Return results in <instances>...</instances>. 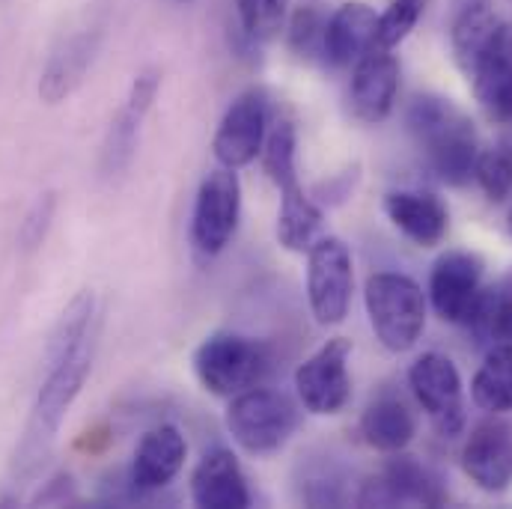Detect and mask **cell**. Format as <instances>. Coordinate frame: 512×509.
<instances>
[{"instance_id":"37","label":"cell","mask_w":512,"mask_h":509,"mask_svg":"<svg viewBox=\"0 0 512 509\" xmlns=\"http://www.w3.org/2000/svg\"><path fill=\"white\" fill-rule=\"evenodd\" d=\"M507 230H510V236H512V209H510V218H507Z\"/></svg>"},{"instance_id":"36","label":"cell","mask_w":512,"mask_h":509,"mask_svg":"<svg viewBox=\"0 0 512 509\" xmlns=\"http://www.w3.org/2000/svg\"><path fill=\"white\" fill-rule=\"evenodd\" d=\"M355 182H358V164H355L352 170L337 173V176L328 179V182H319V185H316V194H319V200H325V203H340V200L352 191Z\"/></svg>"},{"instance_id":"32","label":"cell","mask_w":512,"mask_h":509,"mask_svg":"<svg viewBox=\"0 0 512 509\" xmlns=\"http://www.w3.org/2000/svg\"><path fill=\"white\" fill-rule=\"evenodd\" d=\"M54 215H57V194L54 191H45L30 203V209L24 212V221L18 227V248L24 254H33L45 245L48 230L54 224Z\"/></svg>"},{"instance_id":"5","label":"cell","mask_w":512,"mask_h":509,"mask_svg":"<svg viewBox=\"0 0 512 509\" xmlns=\"http://www.w3.org/2000/svg\"><path fill=\"white\" fill-rule=\"evenodd\" d=\"M271 370L268 349L242 334L215 331L194 352V373L215 396H236L265 379Z\"/></svg>"},{"instance_id":"6","label":"cell","mask_w":512,"mask_h":509,"mask_svg":"<svg viewBox=\"0 0 512 509\" xmlns=\"http://www.w3.org/2000/svg\"><path fill=\"white\" fill-rule=\"evenodd\" d=\"M242 218V182L236 170L215 167L203 176L194 212H191V245L200 256H218L236 236Z\"/></svg>"},{"instance_id":"25","label":"cell","mask_w":512,"mask_h":509,"mask_svg":"<svg viewBox=\"0 0 512 509\" xmlns=\"http://www.w3.org/2000/svg\"><path fill=\"white\" fill-rule=\"evenodd\" d=\"M295 492L307 507H343L346 504V477L328 456H301L295 468Z\"/></svg>"},{"instance_id":"22","label":"cell","mask_w":512,"mask_h":509,"mask_svg":"<svg viewBox=\"0 0 512 509\" xmlns=\"http://www.w3.org/2000/svg\"><path fill=\"white\" fill-rule=\"evenodd\" d=\"M322 209L304 194V188L295 182L280 191V209H277V242L292 251L304 254L316 245L322 233Z\"/></svg>"},{"instance_id":"33","label":"cell","mask_w":512,"mask_h":509,"mask_svg":"<svg viewBox=\"0 0 512 509\" xmlns=\"http://www.w3.org/2000/svg\"><path fill=\"white\" fill-rule=\"evenodd\" d=\"M322 33H325V21L319 18V12L316 9H298L292 24H289V45L301 57L322 54Z\"/></svg>"},{"instance_id":"18","label":"cell","mask_w":512,"mask_h":509,"mask_svg":"<svg viewBox=\"0 0 512 509\" xmlns=\"http://www.w3.org/2000/svg\"><path fill=\"white\" fill-rule=\"evenodd\" d=\"M191 501L203 509L251 507V489L239 459L227 447L209 450L191 474Z\"/></svg>"},{"instance_id":"23","label":"cell","mask_w":512,"mask_h":509,"mask_svg":"<svg viewBox=\"0 0 512 509\" xmlns=\"http://www.w3.org/2000/svg\"><path fill=\"white\" fill-rule=\"evenodd\" d=\"M504 24V18L486 3V0H465L450 24V45H453V57L459 63V69H465L480 48L492 39V33Z\"/></svg>"},{"instance_id":"34","label":"cell","mask_w":512,"mask_h":509,"mask_svg":"<svg viewBox=\"0 0 512 509\" xmlns=\"http://www.w3.org/2000/svg\"><path fill=\"white\" fill-rule=\"evenodd\" d=\"M158 90H161V72L152 69V66H149V69H140V72L134 75V81H131L126 105L137 108L140 114H149V108H152Z\"/></svg>"},{"instance_id":"15","label":"cell","mask_w":512,"mask_h":509,"mask_svg":"<svg viewBox=\"0 0 512 509\" xmlns=\"http://www.w3.org/2000/svg\"><path fill=\"white\" fill-rule=\"evenodd\" d=\"M185 459H188V444L176 426L161 423V426L149 429L137 441V450H134V459L128 468L131 486L140 495V501L167 489L176 480V474L182 471Z\"/></svg>"},{"instance_id":"31","label":"cell","mask_w":512,"mask_h":509,"mask_svg":"<svg viewBox=\"0 0 512 509\" xmlns=\"http://www.w3.org/2000/svg\"><path fill=\"white\" fill-rule=\"evenodd\" d=\"M474 179L483 188V194L492 203H504L512 197V152L510 149H489L480 152L477 167H474Z\"/></svg>"},{"instance_id":"16","label":"cell","mask_w":512,"mask_h":509,"mask_svg":"<svg viewBox=\"0 0 512 509\" xmlns=\"http://www.w3.org/2000/svg\"><path fill=\"white\" fill-rule=\"evenodd\" d=\"M99 45H102L99 27H84V30L66 36L54 48V54L48 57V63L39 75V99L45 105H60L63 99H69L87 78V69L93 66Z\"/></svg>"},{"instance_id":"4","label":"cell","mask_w":512,"mask_h":509,"mask_svg":"<svg viewBox=\"0 0 512 509\" xmlns=\"http://www.w3.org/2000/svg\"><path fill=\"white\" fill-rule=\"evenodd\" d=\"M227 429L245 453L271 456L298 429V408L280 390L248 387L233 396L227 408Z\"/></svg>"},{"instance_id":"21","label":"cell","mask_w":512,"mask_h":509,"mask_svg":"<svg viewBox=\"0 0 512 509\" xmlns=\"http://www.w3.org/2000/svg\"><path fill=\"white\" fill-rule=\"evenodd\" d=\"M417 420L408 411V405L396 396H379L367 405L361 417V435L364 441L379 453H399L414 441Z\"/></svg>"},{"instance_id":"7","label":"cell","mask_w":512,"mask_h":509,"mask_svg":"<svg viewBox=\"0 0 512 509\" xmlns=\"http://www.w3.org/2000/svg\"><path fill=\"white\" fill-rule=\"evenodd\" d=\"M352 286L355 271L349 248L334 236L316 239L307 251V301L313 319L325 328L340 325L349 316Z\"/></svg>"},{"instance_id":"20","label":"cell","mask_w":512,"mask_h":509,"mask_svg":"<svg viewBox=\"0 0 512 509\" xmlns=\"http://www.w3.org/2000/svg\"><path fill=\"white\" fill-rule=\"evenodd\" d=\"M390 224L420 248H435L450 230L447 206L429 191H390L384 197Z\"/></svg>"},{"instance_id":"13","label":"cell","mask_w":512,"mask_h":509,"mask_svg":"<svg viewBox=\"0 0 512 509\" xmlns=\"http://www.w3.org/2000/svg\"><path fill=\"white\" fill-rule=\"evenodd\" d=\"M489 120L512 123V24H501L462 69Z\"/></svg>"},{"instance_id":"28","label":"cell","mask_w":512,"mask_h":509,"mask_svg":"<svg viewBox=\"0 0 512 509\" xmlns=\"http://www.w3.org/2000/svg\"><path fill=\"white\" fill-rule=\"evenodd\" d=\"M468 328H474L480 343H512V277L501 286L483 289Z\"/></svg>"},{"instance_id":"38","label":"cell","mask_w":512,"mask_h":509,"mask_svg":"<svg viewBox=\"0 0 512 509\" xmlns=\"http://www.w3.org/2000/svg\"><path fill=\"white\" fill-rule=\"evenodd\" d=\"M176 3H194V0H176Z\"/></svg>"},{"instance_id":"1","label":"cell","mask_w":512,"mask_h":509,"mask_svg":"<svg viewBox=\"0 0 512 509\" xmlns=\"http://www.w3.org/2000/svg\"><path fill=\"white\" fill-rule=\"evenodd\" d=\"M96 343H99V331L90 334L69 355L45 364V379L39 384L33 414H30L24 438L15 450V474L18 477H33L45 465V459L54 447V438L60 432V423L66 420L72 402L78 399V393L84 390V382L90 379V370L96 361Z\"/></svg>"},{"instance_id":"27","label":"cell","mask_w":512,"mask_h":509,"mask_svg":"<svg viewBox=\"0 0 512 509\" xmlns=\"http://www.w3.org/2000/svg\"><path fill=\"white\" fill-rule=\"evenodd\" d=\"M143 120H146V114H140L131 105H123L120 114L111 120L105 143H102V161H99V170H102L105 179H117L131 167Z\"/></svg>"},{"instance_id":"9","label":"cell","mask_w":512,"mask_h":509,"mask_svg":"<svg viewBox=\"0 0 512 509\" xmlns=\"http://www.w3.org/2000/svg\"><path fill=\"white\" fill-rule=\"evenodd\" d=\"M408 384L441 435L456 438L465 429L462 376L447 355H438V352L420 355L408 370Z\"/></svg>"},{"instance_id":"3","label":"cell","mask_w":512,"mask_h":509,"mask_svg":"<svg viewBox=\"0 0 512 509\" xmlns=\"http://www.w3.org/2000/svg\"><path fill=\"white\" fill-rule=\"evenodd\" d=\"M364 304L376 340L387 352H408L420 340L426 328V298L408 274H373L364 289Z\"/></svg>"},{"instance_id":"29","label":"cell","mask_w":512,"mask_h":509,"mask_svg":"<svg viewBox=\"0 0 512 509\" xmlns=\"http://www.w3.org/2000/svg\"><path fill=\"white\" fill-rule=\"evenodd\" d=\"M289 0H236L239 30L251 45H262L283 30Z\"/></svg>"},{"instance_id":"14","label":"cell","mask_w":512,"mask_h":509,"mask_svg":"<svg viewBox=\"0 0 512 509\" xmlns=\"http://www.w3.org/2000/svg\"><path fill=\"white\" fill-rule=\"evenodd\" d=\"M462 471L489 495L507 492L512 486V423L498 417L477 423L462 447Z\"/></svg>"},{"instance_id":"8","label":"cell","mask_w":512,"mask_h":509,"mask_svg":"<svg viewBox=\"0 0 512 509\" xmlns=\"http://www.w3.org/2000/svg\"><path fill=\"white\" fill-rule=\"evenodd\" d=\"M450 501V492L444 480L423 465L414 456H405L402 450L387 459L382 471L370 477L361 492V507H399V504H417V507H444Z\"/></svg>"},{"instance_id":"12","label":"cell","mask_w":512,"mask_h":509,"mask_svg":"<svg viewBox=\"0 0 512 509\" xmlns=\"http://www.w3.org/2000/svg\"><path fill=\"white\" fill-rule=\"evenodd\" d=\"M483 295V259L468 251H447L429 274V298L435 313L450 325H468Z\"/></svg>"},{"instance_id":"26","label":"cell","mask_w":512,"mask_h":509,"mask_svg":"<svg viewBox=\"0 0 512 509\" xmlns=\"http://www.w3.org/2000/svg\"><path fill=\"white\" fill-rule=\"evenodd\" d=\"M295 149H298V131H295V120L283 111L274 108L271 123H268V134L262 143V167L268 173V179L283 191L289 185L298 182L295 173Z\"/></svg>"},{"instance_id":"19","label":"cell","mask_w":512,"mask_h":509,"mask_svg":"<svg viewBox=\"0 0 512 509\" xmlns=\"http://www.w3.org/2000/svg\"><path fill=\"white\" fill-rule=\"evenodd\" d=\"M376 9L352 0L343 3L328 21H325V33H322V57L325 63H331L334 69H346L355 66L373 45H376Z\"/></svg>"},{"instance_id":"24","label":"cell","mask_w":512,"mask_h":509,"mask_svg":"<svg viewBox=\"0 0 512 509\" xmlns=\"http://www.w3.org/2000/svg\"><path fill=\"white\" fill-rule=\"evenodd\" d=\"M471 399L489 414L512 411V343H495L471 382Z\"/></svg>"},{"instance_id":"30","label":"cell","mask_w":512,"mask_h":509,"mask_svg":"<svg viewBox=\"0 0 512 509\" xmlns=\"http://www.w3.org/2000/svg\"><path fill=\"white\" fill-rule=\"evenodd\" d=\"M423 6H426V0H390V6L376 21V45L373 48L393 51L417 27Z\"/></svg>"},{"instance_id":"17","label":"cell","mask_w":512,"mask_h":509,"mask_svg":"<svg viewBox=\"0 0 512 509\" xmlns=\"http://www.w3.org/2000/svg\"><path fill=\"white\" fill-rule=\"evenodd\" d=\"M399 90V60L384 51L370 48L352 69V111L364 123H382L390 117Z\"/></svg>"},{"instance_id":"11","label":"cell","mask_w":512,"mask_h":509,"mask_svg":"<svg viewBox=\"0 0 512 509\" xmlns=\"http://www.w3.org/2000/svg\"><path fill=\"white\" fill-rule=\"evenodd\" d=\"M274 114V102L265 90H245L224 114V120L218 123V131L212 137V152L218 158L221 167L239 170L256 161V155L262 152L268 123Z\"/></svg>"},{"instance_id":"2","label":"cell","mask_w":512,"mask_h":509,"mask_svg":"<svg viewBox=\"0 0 512 509\" xmlns=\"http://www.w3.org/2000/svg\"><path fill=\"white\" fill-rule=\"evenodd\" d=\"M408 131L429 170L447 185H465L480 158V137L471 117L444 96H417L405 114Z\"/></svg>"},{"instance_id":"35","label":"cell","mask_w":512,"mask_h":509,"mask_svg":"<svg viewBox=\"0 0 512 509\" xmlns=\"http://www.w3.org/2000/svg\"><path fill=\"white\" fill-rule=\"evenodd\" d=\"M75 501H78V486H75L72 474H66V471L51 477L48 486L33 498V504H39V507H63V504H75Z\"/></svg>"},{"instance_id":"10","label":"cell","mask_w":512,"mask_h":509,"mask_svg":"<svg viewBox=\"0 0 512 509\" xmlns=\"http://www.w3.org/2000/svg\"><path fill=\"white\" fill-rule=\"evenodd\" d=\"M349 355H352V343L346 337H334L295 370V390L310 414L328 417V414H340L349 405L352 399Z\"/></svg>"}]
</instances>
